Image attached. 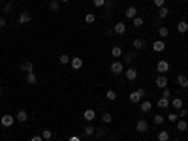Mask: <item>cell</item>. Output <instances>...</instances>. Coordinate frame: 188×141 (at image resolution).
Listing matches in <instances>:
<instances>
[{
	"label": "cell",
	"instance_id": "6da1fadb",
	"mask_svg": "<svg viewBox=\"0 0 188 141\" xmlns=\"http://www.w3.org/2000/svg\"><path fill=\"white\" fill-rule=\"evenodd\" d=\"M145 96V88H137V90H134L132 94H130V102H134V104H139L141 102V98Z\"/></svg>",
	"mask_w": 188,
	"mask_h": 141
},
{
	"label": "cell",
	"instance_id": "7a4b0ae2",
	"mask_svg": "<svg viewBox=\"0 0 188 141\" xmlns=\"http://www.w3.org/2000/svg\"><path fill=\"white\" fill-rule=\"evenodd\" d=\"M111 74H115V75H121V74H124V64L121 62V60H115L113 64H111Z\"/></svg>",
	"mask_w": 188,
	"mask_h": 141
},
{
	"label": "cell",
	"instance_id": "3957f363",
	"mask_svg": "<svg viewBox=\"0 0 188 141\" xmlns=\"http://www.w3.org/2000/svg\"><path fill=\"white\" fill-rule=\"evenodd\" d=\"M13 122H15V117H13V115H4L2 119H0V124H2L4 128H10V126H13Z\"/></svg>",
	"mask_w": 188,
	"mask_h": 141
},
{
	"label": "cell",
	"instance_id": "277c9868",
	"mask_svg": "<svg viewBox=\"0 0 188 141\" xmlns=\"http://www.w3.org/2000/svg\"><path fill=\"white\" fill-rule=\"evenodd\" d=\"M83 119H85L88 124H90V122H94V121H96V111H94V109H85Z\"/></svg>",
	"mask_w": 188,
	"mask_h": 141
},
{
	"label": "cell",
	"instance_id": "5b68a950",
	"mask_svg": "<svg viewBox=\"0 0 188 141\" xmlns=\"http://www.w3.org/2000/svg\"><path fill=\"white\" fill-rule=\"evenodd\" d=\"M124 77H126L128 81H135V79H137V70H135V68H126V70H124Z\"/></svg>",
	"mask_w": 188,
	"mask_h": 141
},
{
	"label": "cell",
	"instance_id": "8992f818",
	"mask_svg": "<svg viewBox=\"0 0 188 141\" xmlns=\"http://www.w3.org/2000/svg\"><path fill=\"white\" fill-rule=\"evenodd\" d=\"M30 21H32L30 11H21L19 13V25H27V23H30Z\"/></svg>",
	"mask_w": 188,
	"mask_h": 141
},
{
	"label": "cell",
	"instance_id": "52a82bcc",
	"mask_svg": "<svg viewBox=\"0 0 188 141\" xmlns=\"http://www.w3.org/2000/svg\"><path fill=\"white\" fill-rule=\"evenodd\" d=\"M156 70H158V72L164 75V74H166V72H169V62L168 60H160L158 64H156Z\"/></svg>",
	"mask_w": 188,
	"mask_h": 141
},
{
	"label": "cell",
	"instance_id": "ba28073f",
	"mask_svg": "<svg viewBox=\"0 0 188 141\" xmlns=\"http://www.w3.org/2000/svg\"><path fill=\"white\" fill-rule=\"evenodd\" d=\"M164 49H166V41H162V40L152 41V51H154V53H162Z\"/></svg>",
	"mask_w": 188,
	"mask_h": 141
},
{
	"label": "cell",
	"instance_id": "9c48e42d",
	"mask_svg": "<svg viewBox=\"0 0 188 141\" xmlns=\"http://www.w3.org/2000/svg\"><path fill=\"white\" fill-rule=\"evenodd\" d=\"M135 130H137L139 134H145V132L149 130V122H147V121H143V119H141V121H137V124H135Z\"/></svg>",
	"mask_w": 188,
	"mask_h": 141
},
{
	"label": "cell",
	"instance_id": "30bf717a",
	"mask_svg": "<svg viewBox=\"0 0 188 141\" xmlns=\"http://www.w3.org/2000/svg\"><path fill=\"white\" fill-rule=\"evenodd\" d=\"M15 121H19V122H27V121H28V113H27L25 109H19L17 115H15Z\"/></svg>",
	"mask_w": 188,
	"mask_h": 141
},
{
	"label": "cell",
	"instance_id": "8fae6325",
	"mask_svg": "<svg viewBox=\"0 0 188 141\" xmlns=\"http://www.w3.org/2000/svg\"><path fill=\"white\" fill-rule=\"evenodd\" d=\"M70 64H72L74 70H81V68H83V58H81V57H72Z\"/></svg>",
	"mask_w": 188,
	"mask_h": 141
},
{
	"label": "cell",
	"instance_id": "7c38bea8",
	"mask_svg": "<svg viewBox=\"0 0 188 141\" xmlns=\"http://www.w3.org/2000/svg\"><path fill=\"white\" fill-rule=\"evenodd\" d=\"M154 83H156V87H158V88H166V87H168V77L160 74V75L156 77V81H154Z\"/></svg>",
	"mask_w": 188,
	"mask_h": 141
},
{
	"label": "cell",
	"instance_id": "4fadbf2b",
	"mask_svg": "<svg viewBox=\"0 0 188 141\" xmlns=\"http://www.w3.org/2000/svg\"><path fill=\"white\" fill-rule=\"evenodd\" d=\"M113 32H115V34H121V36H122V34L126 32V25H124L122 21H119V23H117V25L113 27Z\"/></svg>",
	"mask_w": 188,
	"mask_h": 141
},
{
	"label": "cell",
	"instance_id": "5bb4252c",
	"mask_svg": "<svg viewBox=\"0 0 188 141\" xmlns=\"http://www.w3.org/2000/svg\"><path fill=\"white\" fill-rule=\"evenodd\" d=\"M124 15H126L128 19H134V17H137V8H135V6H128V8L124 10Z\"/></svg>",
	"mask_w": 188,
	"mask_h": 141
},
{
	"label": "cell",
	"instance_id": "9a60e30c",
	"mask_svg": "<svg viewBox=\"0 0 188 141\" xmlns=\"http://www.w3.org/2000/svg\"><path fill=\"white\" fill-rule=\"evenodd\" d=\"M177 83H179L181 88H186V87H188V77L182 75V74H179V75H177Z\"/></svg>",
	"mask_w": 188,
	"mask_h": 141
},
{
	"label": "cell",
	"instance_id": "2e32d148",
	"mask_svg": "<svg viewBox=\"0 0 188 141\" xmlns=\"http://www.w3.org/2000/svg\"><path fill=\"white\" fill-rule=\"evenodd\" d=\"M139 109H141V113H149L152 109V104L151 102H139Z\"/></svg>",
	"mask_w": 188,
	"mask_h": 141
},
{
	"label": "cell",
	"instance_id": "e0dca14e",
	"mask_svg": "<svg viewBox=\"0 0 188 141\" xmlns=\"http://www.w3.org/2000/svg\"><path fill=\"white\" fill-rule=\"evenodd\" d=\"M32 70H34V64H32V62H23V64H21V72H27V74H30Z\"/></svg>",
	"mask_w": 188,
	"mask_h": 141
},
{
	"label": "cell",
	"instance_id": "ac0fdd59",
	"mask_svg": "<svg viewBox=\"0 0 188 141\" xmlns=\"http://www.w3.org/2000/svg\"><path fill=\"white\" fill-rule=\"evenodd\" d=\"M168 15H169V8H166V6L158 8V17H160V19H166Z\"/></svg>",
	"mask_w": 188,
	"mask_h": 141
},
{
	"label": "cell",
	"instance_id": "d6986e66",
	"mask_svg": "<svg viewBox=\"0 0 188 141\" xmlns=\"http://www.w3.org/2000/svg\"><path fill=\"white\" fill-rule=\"evenodd\" d=\"M156 104H158V107H162V109H168V107H169V98H164V96H162Z\"/></svg>",
	"mask_w": 188,
	"mask_h": 141
},
{
	"label": "cell",
	"instance_id": "ffe728a7",
	"mask_svg": "<svg viewBox=\"0 0 188 141\" xmlns=\"http://www.w3.org/2000/svg\"><path fill=\"white\" fill-rule=\"evenodd\" d=\"M177 130H179V132H186V130H188V122H186L184 119L177 121Z\"/></svg>",
	"mask_w": 188,
	"mask_h": 141
},
{
	"label": "cell",
	"instance_id": "44dd1931",
	"mask_svg": "<svg viewBox=\"0 0 188 141\" xmlns=\"http://www.w3.org/2000/svg\"><path fill=\"white\" fill-rule=\"evenodd\" d=\"M177 32H181V34L188 32V23H186V21H181L179 25H177Z\"/></svg>",
	"mask_w": 188,
	"mask_h": 141
},
{
	"label": "cell",
	"instance_id": "7402d4cb",
	"mask_svg": "<svg viewBox=\"0 0 188 141\" xmlns=\"http://www.w3.org/2000/svg\"><path fill=\"white\" fill-rule=\"evenodd\" d=\"M27 83H28V85H36V83H38V77H36V74H34V72L27 74Z\"/></svg>",
	"mask_w": 188,
	"mask_h": 141
},
{
	"label": "cell",
	"instance_id": "603a6c76",
	"mask_svg": "<svg viewBox=\"0 0 188 141\" xmlns=\"http://www.w3.org/2000/svg\"><path fill=\"white\" fill-rule=\"evenodd\" d=\"M158 141H169V132L168 130L158 132Z\"/></svg>",
	"mask_w": 188,
	"mask_h": 141
},
{
	"label": "cell",
	"instance_id": "cb8c5ba5",
	"mask_svg": "<svg viewBox=\"0 0 188 141\" xmlns=\"http://www.w3.org/2000/svg\"><path fill=\"white\" fill-rule=\"evenodd\" d=\"M111 57H115V58H119V57H122V49L119 45H115L113 49H111Z\"/></svg>",
	"mask_w": 188,
	"mask_h": 141
},
{
	"label": "cell",
	"instance_id": "d4e9b609",
	"mask_svg": "<svg viewBox=\"0 0 188 141\" xmlns=\"http://www.w3.org/2000/svg\"><path fill=\"white\" fill-rule=\"evenodd\" d=\"M49 10L51 11H58L60 10V2L58 0H49Z\"/></svg>",
	"mask_w": 188,
	"mask_h": 141
},
{
	"label": "cell",
	"instance_id": "484cf974",
	"mask_svg": "<svg viewBox=\"0 0 188 141\" xmlns=\"http://www.w3.org/2000/svg\"><path fill=\"white\" fill-rule=\"evenodd\" d=\"M94 132H96V128H94L92 124H87V126L83 128V134H85V135H94Z\"/></svg>",
	"mask_w": 188,
	"mask_h": 141
},
{
	"label": "cell",
	"instance_id": "4316f807",
	"mask_svg": "<svg viewBox=\"0 0 188 141\" xmlns=\"http://www.w3.org/2000/svg\"><path fill=\"white\" fill-rule=\"evenodd\" d=\"M132 43H134V47H135V49H143V47H145V41L141 40V38H135Z\"/></svg>",
	"mask_w": 188,
	"mask_h": 141
},
{
	"label": "cell",
	"instance_id": "83f0119b",
	"mask_svg": "<svg viewBox=\"0 0 188 141\" xmlns=\"http://www.w3.org/2000/svg\"><path fill=\"white\" fill-rule=\"evenodd\" d=\"M158 34H160V38H168L169 36V28L168 27H160L158 28Z\"/></svg>",
	"mask_w": 188,
	"mask_h": 141
},
{
	"label": "cell",
	"instance_id": "f1b7e54d",
	"mask_svg": "<svg viewBox=\"0 0 188 141\" xmlns=\"http://www.w3.org/2000/svg\"><path fill=\"white\" fill-rule=\"evenodd\" d=\"M135 60V53H126L124 55V64H132Z\"/></svg>",
	"mask_w": 188,
	"mask_h": 141
},
{
	"label": "cell",
	"instance_id": "f546056e",
	"mask_svg": "<svg viewBox=\"0 0 188 141\" xmlns=\"http://www.w3.org/2000/svg\"><path fill=\"white\" fill-rule=\"evenodd\" d=\"M132 23H134V27H135V28H141V27H143V23H145V21L141 19V17H134V19H132Z\"/></svg>",
	"mask_w": 188,
	"mask_h": 141
},
{
	"label": "cell",
	"instance_id": "4dcf8cb0",
	"mask_svg": "<svg viewBox=\"0 0 188 141\" xmlns=\"http://www.w3.org/2000/svg\"><path fill=\"white\" fill-rule=\"evenodd\" d=\"M105 98H107V100H109V102H113V100H117V92H115V90H111V88H109V90H107V92H105Z\"/></svg>",
	"mask_w": 188,
	"mask_h": 141
},
{
	"label": "cell",
	"instance_id": "1f68e13d",
	"mask_svg": "<svg viewBox=\"0 0 188 141\" xmlns=\"http://www.w3.org/2000/svg\"><path fill=\"white\" fill-rule=\"evenodd\" d=\"M111 121H113L111 113H104V115H102V122H104V124H111Z\"/></svg>",
	"mask_w": 188,
	"mask_h": 141
},
{
	"label": "cell",
	"instance_id": "d6a6232c",
	"mask_svg": "<svg viewBox=\"0 0 188 141\" xmlns=\"http://www.w3.org/2000/svg\"><path fill=\"white\" fill-rule=\"evenodd\" d=\"M171 105H173L175 109H182V100H181V98H173V100H171Z\"/></svg>",
	"mask_w": 188,
	"mask_h": 141
},
{
	"label": "cell",
	"instance_id": "836d02e7",
	"mask_svg": "<svg viewBox=\"0 0 188 141\" xmlns=\"http://www.w3.org/2000/svg\"><path fill=\"white\" fill-rule=\"evenodd\" d=\"M164 121H166V117H164V115H154V124H156V126L164 124Z\"/></svg>",
	"mask_w": 188,
	"mask_h": 141
},
{
	"label": "cell",
	"instance_id": "e575fe53",
	"mask_svg": "<svg viewBox=\"0 0 188 141\" xmlns=\"http://www.w3.org/2000/svg\"><path fill=\"white\" fill-rule=\"evenodd\" d=\"M94 21H96V15H94V13H87V15H85V23H88V25H92Z\"/></svg>",
	"mask_w": 188,
	"mask_h": 141
},
{
	"label": "cell",
	"instance_id": "d590c367",
	"mask_svg": "<svg viewBox=\"0 0 188 141\" xmlns=\"http://www.w3.org/2000/svg\"><path fill=\"white\" fill-rule=\"evenodd\" d=\"M70 60H72V57H68V55H60L58 57V62L60 64H70Z\"/></svg>",
	"mask_w": 188,
	"mask_h": 141
},
{
	"label": "cell",
	"instance_id": "8d00e7d4",
	"mask_svg": "<svg viewBox=\"0 0 188 141\" xmlns=\"http://www.w3.org/2000/svg\"><path fill=\"white\" fill-rule=\"evenodd\" d=\"M168 121H169V122H177V121H179V115H177V113H169V115H168Z\"/></svg>",
	"mask_w": 188,
	"mask_h": 141
},
{
	"label": "cell",
	"instance_id": "74e56055",
	"mask_svg": "<svg viewBox=\"0 0 188 141\" xmlns=\"http://www.w3.org/2000/svg\"><path fill=\"white\" fill-rule=\"evenodd\" d=\"M41 137H43V139H51V137H53V132H51V130H43V132H41Z\"/></svg>",
	"mask_w": 188,
	"mask_h": 141
},
{
	"label": "cell",
	"instance_id": "f35d334b",
	"mask_svg": "<svg viewBox=\"0 0 188 141\" xmlns=\"http://www.w3.org/2000/svg\"><path fill=\"white\" fill-rule=\"evenodd\" d=\"M105 2H107V0H94V6H96V8H104Z\"/></svg>",
	"mask_w": 188,
	"mask_h": 141
},
{
	"label": "cell",
	"instance_id": "ab89813d",
	"mask_svg": "<svg viewBox=\"0 0 188 141\" xmlns=\"http://www.w3.org/2000/svg\"><path fill=\"white\" fill-rule=\"evenodd\" d=\"M162 96H164V98H171V92H169V88H162Z\"/></svg>",
	"mask_w": 188,
	"mask_h": 141
},
{
	"label": "cell",
	"instance_id": "60d3db41",
	"mask_svg": "<svg viewBox=\"0 0 188 141\" xmlns=\"http://www.w3.org/2000/svg\"><path fill=\"white\" fill-rule=\"evenodd\" d=\"M94 134H96L98 137H104V135H105V130H104V128H96V132H94Z\"/></svg>",
	"mask_w": 188,
	"mask_h": 141
},
{
	"label": "cell",
	"instance_id": "b9f144b4",
	"mask_svg": "<svg viewBox=\"0 0 188 141\" xmlns=\"http://www.w3.org/2000/svg\"><path fill=\"white\" fill-rule=\"evenodd\" d=\"M154 6H156V8H162V6H166V0H154Z\"/></svg>",
	"mask_w": 188,
	"mask_h": 141
},
{
	"label": "cell",
	"instance_id": "7bdbcfd3",
	"mask_svg": "<svg viewBox=\"0 0 188 141\" xmlns=\"http://www.w3.org/2000/svg\"><path fill=\"white\" fill-rule=\"evenodd\" d=\"M179 111H181V113H179V117H181V119H184V117H186V113H188V111H186L184 107H182V109H179Z\"/></svg>",
	"mask_w": 188,
	"mask_h": 141
},
{
	"label": "cell",
	"instance_id": "ee69618b",
	"mask_svg": "<svg viewBox=\"0 0 188 141\" xmlns=\"http://www.w3.org/2000/svg\"><path fill=\"white\" fill-rule=\"evenodd\" d=\"M30 141H43V137H41V135H32Z\"/></svg>",
	"mask_w": 188,
	"mask_h": 141
},
{
	"label": "cell",
	"instance_id": "f6af8a7d",
	"mask_svg": "<svg viewBox=\"0 0 188 141\" xmlns=\"http://www.w3.org/2000/svg\"><path fill=\"white\" fill-rule=\"evenodd\" d=\"M4 27H6V19L0 17V28H4Z\"/></svg>",
	"mask_w": 188,
	"mask_h": 141
},
{
	"label": "cell",
	"instance_id": "bcb514c9",
	"mask_svg": "<svg viewBox=\"0 0 188 141\" xmlns=\"http://www.w3.org/2000/svg\"><path fill=\"white\" fill-rule=\"evenodd\" d=\"M10 10H11V2H8V4H6V8H4V13H8Z\"/></svg>",
	"mask_w": 188,
	"mask_h": 141
},
{
	"label": "cell",
	"instance_id": "7dc6e473",
	"mask_svg": "<svg viewBox=\"0 0 188 141\" xmlns=\"http://www.w3.org/2000/svg\"><path fill=\"white\" fill-rule=\"evenodd\" d=\"M70 141H81V137L79 135H72V137H70Z\"/></svg>",
	"mask_w": 188,
	"mask_h": 141
},
{
	"label": "cell",
	"instance_id": "c3c4849f",
	"mask_svg": "<svg viewBox=\"0 0 188 141\" xmlns=\"http://www.w3.org/2000/svg\"><path fill=\"white\" fill-rule=\"evenodd\" d=\"M58 2H64V4H66V2H70V0H58Z\"/></svg>",
	"mask_w": 188,
	"mask_h": 141
},
{
	"label": "cell",
	"instance_id": "681fc988",
	"mask_svg": "<svg viewBox=\"0 0 188 141\" xmlns=\"http://www.w3.org/2000/svg\"><path fill=\"white\" fill-rule=\"evenodd\" d=\"M171 141H181V139H171Z\"/></svg>",
	"mask_w": 188,
	"mask_h": 141
},
{
	"label": "cell",
	"instance_id": "f907efd6",
	"mask_svg": "<svg viewBox=\"0 0 188 141\" xmlns=\"http://www.w3.org/2000/svg\"><path fill=\"white\" fill-rule=\"evenodd\" d=\"M0 92H2V87H0Z\"/></svg>",
	"mask_w": 188,
	"mask_h": 141
},
{
	"label": "cell",
	"instance_id": "816d5d0a",
	"mask_svg": "<svg viewBox=\"0 0 188 141\" xmlns=\"http://www.w3.org/2000/svg\"><path fill=\"white\" fill-rule=\"evenodd\" d=\"M111 141H117V139H111Z\"/></svg>",
	"mask_w": 188,
	"mask_h": 141
}]
</instances>
